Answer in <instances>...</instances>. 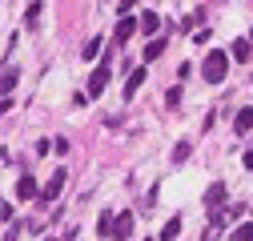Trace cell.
Segmentation results:
<instances>
[{"mask_svg": "<svg viewBox=\"0 0 253 241\" xmlns=\"http://www.w3.org/2000/svg\"><path fill=\"white\" fill-rule=\"evenodd\" d=\"M225 73H229V52L213 48V52L201 60V77H205L209 84H221V80H225Z\"/></svg>", "mask_w": 253, "mask_h": 241, "instance_id": "6da1fadb", "label": "cell"}, {"mask_svg": "<svg viewBox=\"0 0 253 241\" xmlns=\"http://www.w3.org/2000/svg\"><path fill=\"white\" fill-rule=\"evenodd\" d=\"M109 48H113L109 56H117V44H113V40H109ZM109 56L101 60L97 69H92V77H88V84H84V88H88V97H101L105 88H109V80H113V60H109Z\"/></svg>", "mask_w": 253, "mask_h": 241, "instance_id": "7a4b0ae2", "label": "cell"}, {"mask_svg": "<svg viewBox=\"0 0 253 241\" xmlns=\"http://www.w3.org/2000/svg\"><path fill=\"white\" fill-rule=\"evenodd\" d=\"M65 181H69V169H56L44 185H41V205H52L60 193H65Z\"/></svg>", "mask_w": 253, "mask_h": 241, "instance_id": "3957f363", "label": "cell"}, {"mask_svg": "<svg viewBox=\"0 0 253 241\" xmlns=\"http://www.w3.org/2000/svg\"><path fill=\"white\" fill-rule=\"evenodd\" d=\"M16 201H41V185L33 181V173H20V181H16Z\"/></svg>", "mask_w": 253, "mask_h": 241, "instance_id": "277c9868", "label": "cell"}, {"mask_svg": "<svg viewBox=\"0 0 253 241\" xmlns=\"http://www.w3.org/2000/svg\"><path fill=\"white\" fill-rule=\"evenodd\" d=\"M145 80H149V65H141V69H133L129 77H125V97H137Z\"/></svg>", "mask_w": 253, "mask_h": 241, "instance_id": "5b68a950", "label": "cell"}, {"mask_svg": "<svg viewBox=\"0 0 253 241\" xmlns=\"http://www.w3.org/2000/svg\"><path fill=\"white\" fill-rule=\"evenodd\" d=\"M133 33H137V20H133V16H121V20H117V33H113V44L121 48V44L129 40Z\"/></svg>", "mask_w": 253, "mask_h": 241, "instance_id": "8992f818", "label": "cell"}, {"mask_svg": "<svg viewBox=\"0 0 253 241\" xmlns=\"http://www.w3.org/2000/svg\"><path fill=\"white\" fill-rule=\"evenodd\" d=\"M137 28H141L145 37H153V40H157V33H161V16H157V12L149 8V12H141V20H137Z\"/></svg>", "mask_w": 253, "mask_h": 241, "instance_id": "52a82bcc", "label": "cell"}, {"mask_svg": "<svg viewBox=\"0 0 253 241\" xmlns=\"http://www.w3.org/2000/svg\"><path fill=\"white\" fill-rule=\"evenodd\" d=\"M225 197H229V189L221 185V181H213V185L205 189V205H209V209H221V205H225Z\"/></svg>", "mask_w": 253, "mask_h": 241, "instance_id": "ba28073f", "label": "cell"}, {"mask_svg": "<svg viewBox=\"0 0 253 241\" xmlns=\"http://www.w3.org/2000/svg\"><path fill=\"white\" fill-rule=\"evenodd\" d=\"M133 221H137L133 213H117V225H113V237H117V241H129V237H133Z\"/></svg>", "mask_w": 253, "mask_h": 241, "instance_id": "9c48e42d", "label": "cell"}, {"mask_svg": "<svg viewBox=\"0 0 253 241\" xmlns=\"http://www.w3.org/2000/svg\"><path fill=\"white\" fill-rule=\"evenodd\" d=\"M229 56H233V60H241V65H245V60L253 56V44H249V37H237V40H233V48H229Z\"/></svg>", "mask_w": 253, "mask_h": 241, "instance_id": "30bf717a", "label": "cell"}, {"mask_svg": "<svg viewBox=\"0 0 253 241\" xmlns=\"http://www.w3.org/2000/svg\"><path fill=\"white\" fill-rule=\"evenodd\" d=\"M233 129H237V137H245V133L253 129V109H237V120H233Z\"/></svg>", "mask_w": 253, "mask_h": 241, "instance_id": "8fae6325", "label": "cell"}, {"mask_svg": "<svg viewBox=\"0 0 253 241\" xmlns=\"http://www.w3.org/2000/svg\"><path fill=\"white\" fill-rule=\"evenodd\" d=\"M20 84V69H8L4 80H0V97H12V88Z\"/></svg>", "mask_w": 253, "mask_h": 241, "instance_id": "7c38bea8", "label": "cell"}, {"mask_svg": "<svg viewBox=\"0 0 253 241\" xmlns=\"http://www.w3.org/2000/svg\"><path fill=\"white\" fill-rule=\"evenodd\" d=\"M181 225H185L181 217H169L165 229H161V241H177V237H181Z\"/></svg>", "mask_w": 253, "mask_h": 241, "instance_id": "4fadbf2b", "label": "cell"}, {"mask_svg": "<svg viewBox=\"0 0 253 241\" xmlns=\"http://www.w3.org/2000/svg\"><path fill=\"white\" fill-rule=\"evenodd\" d=\"M165 44H169L165 37H157V40H149V44H145V65H149V60H157V56H161V52H165Z\"/></svg>", "mask_w": 253, "mask_h": 241, "instance_id": "5bb4252c", "label": "cell"}, {"mask_svg": "<svg viewBox=\"0 0 253 241\" xmlns=\"http://www.w3.org/2000/svg\"><path fill=\"white\" fill-rule=\"evenodd\" d=\"M41 12H44V4H41V0H33V4L24 8V24H28V28H37V20H41Z\"/></svg>", "mask_w": 253, "mask_h": 241, "instance_id": "9a60e30c", "label": "cell"}, {"mask_svg": "<svg viewBox=\"0 0 253 241\" xmlns=\"http://www.w3.org/2000/svg\"><path fill=\"white\" fill-rule=\"evenodd\" d=\"M113 225H117L113 213H101V217H97V233H101V237H113Z\"/></svg>", "mask_w": 253, "mask_h": 241, "instance_id": "2e32d148", "label": "cell"}, {"mask_svg": "<svg viewBox=\"0 0 253 241\" xmlns=\"http://www.w3.org/2000/svg\"><path fill=\"white\" fill-rule=\"evenodd\" d=\"M229 241H253V221H245V225H237V229L229 233Z\"/></svg>", "mask_w": 253, "mask_h": 241, "instance_id": "e0dca14e", "label": "cell"}, {"mask_svg": "<svg viewBox=\"0 0 253 241\" xmlns=\"http://www.w3.org/2000/svg\"><path fill=\"white\" fill-rule=\"evenodd\" d=\"M185 157H189V141H177V145H173V161L181 165Z\"/></svg>", "mask_w": 253, "mask_h": 241, "instance_id": "ac0fdd59", "label": "cell"}, {"mask_svg": "<svg viewBox=\"0 0 253 241\" xmlns=\"http://www.w3.org/2000/svg\"><path fill=\"white\" fill-rule=\"evenodd\" d=\"M181 105V88H169V93H165V109H177Z\"/></svg>", "mask_w": 253, "mask_h": 241, "instance_id": "d6986e66", "label": "cell"}, {"mask_svg": "<svg viewBox=\"0 0 253 241\" xmlns=\"http://www.w3.org/2000/svg\"><path fill=\"white\" fill-rule=\"evenodd\" d=\"M97 52H101V40H97V37H92V40L84 44V60H92V56H97Z\"/></svg>", "mask_w": 253, "mask_h": 241, "instance_id": "ffe728a7", "label": "cell"}, {"mask_svg": "<svg viewBox=\"0 0 253 241\" xmlns=\"http://www.w3.org/2000/svg\"><path fill=\"white\" fill-rule=\"evenodd\" d=\"M16 237H20V225L12 221V225H8V233H4V241H16Z\"/></svg>", "mask_w": 253, "mask_h": 241, "instance_id": "44dd1931", "label": "cell"}, {"mask_svg": "<svg viewBox=\"0 0 253 241\" xmlns=\"http://www.w3.org/2000/svg\"><path fill=\"white\" fill-rule=\"evenodd\" d=\"M8 105H12V97H0V113H8Z\"/></svg>", "mask_w": 253, "mask_h": 241, "instance_id": "7402d4cb", "label": "cell"}, {"mask_svg": "<svg viewBox=\"0 0 253 241\" xmlns=\"http://www.w3.org/2000/svg\"><path fill=\"white\" fill-rule=\"evenodd\" d=\"M249 44H253V28H249Z\"/></svg>", "mask_w": 253, "mask_h": 241, "instance_id": "603a6c76", "label": "cell"}, {"mask_svg": "<svg viewBox=\"0 0 253 241\" xmlns=\"http://www.w3.org/2000/svg\"><path fill=\"white\" fill-rule=\"evenodd\" d=\"M44 241H56V237H44Z\"/></svg>", "mask_w": 253, "mask_h": 241, "instance_id": "cb8c5ba5", "label": "cell"}, {"mask_svg": "<svg viewBox=\"0 0 253 241\" xmlns=\"http://www.w3.org/2000/svg\"><path fill=\"white\" fill-rule=\"evenodd\" d=\"M0 209H4V205H0Z\"/></svg>", "mask_w": 253, "mask_h": 241, "instance_id": "d4e9b609", "label": "cell"}, {"mask_svg": "<svg viewBox=\"0 0 253 241\" xmlns=\"http://www.w3.org/2000/svg\"><path fill=\"white\" fill-rule=\"evenodd\" d=\"M149 241H153V237H149Z\"/></svg>", "mask_w": 253, "mask_h": 241, "instance_id": "484cf974", "label": "cell"}]
</instances>
